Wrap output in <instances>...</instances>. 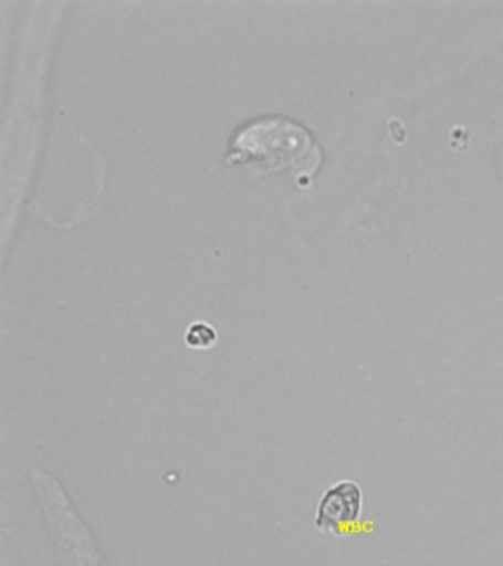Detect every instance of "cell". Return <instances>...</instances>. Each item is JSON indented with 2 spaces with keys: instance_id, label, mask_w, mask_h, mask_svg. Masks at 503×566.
<instances>
[{
  "instance_id": "3",
  "label": "cell",
  "mask_w": 503,
  "mask_h": 566,
  "mask_svg": "<svg viewBox=\"0 0 503 566\" xmlns=\"http://www.w3.org/2000/svg\"><path fill=\"white\" fill-rule=\"evenodd\" d=\"M185 343L192 349H210L218 343V332L206 322H193L185 334Z\"/></svg>"
},
{
  "instance_id": "2",
  "label": "cell",
  "mask_w": 503,
  "mask_h": 566,
  "mask_svg": "<svg viewBox=\"0 0 503 566\" xmlns=\"http://www.w3.org/2000/svg\"><path fill=\"white\" fill-rule=\"evenodd\" d=\"M364 512V491L355 481L335 482L317 503L315 526L321 533L342 537L352 533Z\"/></svg>"
},
{
  "instance_id": "1",
  "label": "cell",
  "mask_w": 503,
  "mask_h": 566,
  "mask_svg": "<svg viewBox=\"0 0 503 566\" xmlns=\"http://www.w3.org/2000/svg\"><path fill=\"white\" fill-rule=\"evenodd\" d=\"M322 159L311 133L291 119H255L232 140L227 161H245L255 170H291L297 177L315 172Z\"/></svg>"
}]
</instances>
